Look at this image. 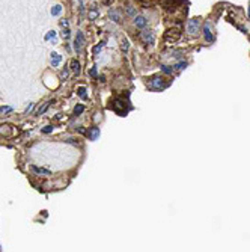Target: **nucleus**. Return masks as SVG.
<instances>
[{
  "mask_svg": "<svg viewBox=\"0 0 250 252\" xmlns=\"http://www.w3.org/2000/svg\"><path fill=\"white\" fill-rule=\"evenodd\" d=\"M62 36L65 38V39H68V38L71 36V32H70V29H65V30H62Z\"/></svg>",
  "mask_w": 250,
  "mask_h": 252,
  "instance_id": "obj_22",
  "label": "nucleus"
},
{
  "mask_svg": "<svg viewBox=\"0 0 250 252\" xmlns=\"http://www.w3.org/2000/svg\"><path fill=\"white\" fill-rule=\"evenodd\" d=\"M53 128H54L53 125H47V127H44V128H42V133H51V132H53Z\"/></svg>",
  "mask_w": 250,
  "mask_h": 252,
  "instance_id": "obj_23",
  "label": "nucleus"
},
{
  "mask_svg": "<svg viewBox=\"0 0 250 252\" xmlns=\"http://www.w3.org/2000/svg\"><path fill=\"white\" fill-rule=\"evenodd\" d=\"M50 104H51V101H47V103H45V104L42 106V107H39V109H38V112H36V115L39 116V115H42V113H45V112H47V109L50 107Z\"/></svg>",
  "mask_w": 250,
  "mask_h": 252,
  "instance_id": "obj_13",
  "label": "nucleus"
},
{
  "mask_svg": "<svg viewBox=\"0 0 250 252\" xmlns=\"http://www.w3.org/2000/svg\"><path fill=\"white\" fill-rule=\"evenodd\" d=\"M109 18L113 20L115 23H121L122 21V14H121L119 9H110L109 11Z\"/></svg>",
  "mask_w": 250,
  "mask_h": 252,
  "instance_id": "obj_6",
  "label": "nucleus"
},
{
  "mask_svg": "<svg viewBox=\"0 0 250 252\" xmlns=\"http://www.w3.org/2000/svg\"><path fill=\"white\" fill-rule=\"evenodd\" d=\"M199 27H200V20L199 18H191L188 20L187 23V32L190 35H196L199 32Z\"/></svg>",
  "mask_w": 250,
  "mask_h": 252,
  "instance_id": "obj_2",
  "label": "nucleus"
},
{
  "mask_svg": "<svg viewBox=\"0 0 250 252\" xmlns=\"http://www.w3.org/2000/svg\"><path fill=\"white\" fill-rule=\"evenodd\" d=\"M68 75H70V71H68L66 68H65V70L62 71V79H63V80H65V79H68Z\"/></svg>",
  "mask_w": 250,
  "mask_h": 252,
  "instance_id": "obj_25",
  "label": "nucleus"
},
{
  "mask_svg": "<svg viewBox=\"0 0 250 252\" xmlns=\"http://www.w3.org/2000/svg\"><path fill=\"white\" fill-rule=\"evenodd\" d=\"M185 66H187V62H185V60H183V62H179V64H176V65L173 66V68H176V70H184Z\"/></svg>",
  "mask_w": 250,
  "mask_h": 252,
  "instance_id": "obj_21",
  "label": "nucleus"
},
{
  "mask_svg": "<svg viewBox=\"0 0 250 252\" xmlns=\"http://www.w3.org/2000/svg\"><path fill=\"white\" fill-rule=\"evenodd\" d=\"M249 17H250V6H249Z\"/></svg>",
  "mask_w": 250,
  "mask_h": 252,
  "instance_id": "obj_31",
  "label": "nucleus"
},
{
  "mask_svg": "<svg viewBox=\"0 0 250 252\" xmlns=\"http://www.w3.org/2000/svg\"><path fill=\"white\" fill-rule=\"evenodd\" d=\"M96 15H98V12L96 11H92V12H90V15H89V18H95Z\"/></svg>",
  "mask_w": 250,
  "mask_h": 252,
  "instance_id": "obj_27",
  "label": "nucleus"
},
{
  "mask_svg": "<svg viewBox=\"0 0 250 252\" xmlns=\"http://www.w3.org/2000/svg\"><path fill=\"white\" fill-rule=\"evenodd\" d=\"M12 110V107H0V112L2 113H6V112H11Z\"/></svg>",
  "mask_w": 250,
  "mask_h": 252,
  "instance_id": "obj_26",
  "label": "nucleus"
},
{
  "mask_svg": "<svg viewBox=\"0 0 250 252\" xmlns=\"http://www.w3.org/2000/svg\"><path fill=\"white\" fill-rule=\"evenodd\" d=\"M167 86H169V82H166V79L160 77V75H154L148 82V88L151 91H163Z\"/></svg>",
  "mask_w": 250,
  "mask_h": 252,
  "instance_id": "obj_1",
  "label": "nucleus"
},
{
  "mask_svg": "<svg viewBox=\"0 0 250 252\" xmlns=\"http://www.w3.org/2000/svg\"><path fill=\"white\" fill-rule=\"evenodd\" d=\"M60 26H68V20H60Z\"/></svg>",
  "mask_w": 250,
  "mask_h": 252,
  "instance_id": "obj_29",
  "label": "nucleus"
},
{
  "mask_svg": "<svg viewBox=\"0 0 250 252\" xmlns=\"http://www.w3.org/2000/svg\"><path fill=\"white\" fill-rule=\"evenodd\" d=\"M87 136H89V139H90V141H96V139H98V136H100V128H98V127H92V128H89Z\"/></svg>",
  "mask_w": 250,
  "mask_h": 252,
  "instance_id": "obj_9",
  "label": "nucleus"
},
{
  "mask_svg": "<svg viewBox=\"0 0 250 252\" xmlns=\"http://www.w3.org/2000/svg\"><path fill=\"white\" fill-rule=\"evenodd\" d=\"M104 45H105V42H104V41H101L100 44H98V45H95V47L92 48V53H94V55H96V53L100 51V50H101V48L104 47Z\"/></svg>",
  "mask_w": 250,
  "mask_h": 252,
  "instance_id": "obj_18",
  "label": "nucleus"
},
{
  "mask_svg": "<svg viewBox=\"0 0 250 252\" xmlns=\"http://www.w3.org/2000/svg\"><path fill=\"white\" fill-rule=\"evenodd\" d=\"M32 109H33V104H29V106H27V109L24 110V113H29V112L32 110Z\"/></svg>",
  "mask_w": 250,
  "mask_h": 252,
  "instance_id": "obj_28",
  "label": "nucleus"
},
{
  "mask_svg": "<svg viewBox=\"0 0 250 252\" xmlns=\"http://www.w3.org/2000/svg\"><path fill=\"white\" fill-rule=\"evenodd\" d=\"M121 48H122V51H124V53H127V51H128V48H130V42H128V39H127V38H124V39L121 41Z\"/></svg>",
  "mask_w": 250,
  "mask_h": 252,
  "instance_id": "obj_14",
  "label": "nucleus"
},
{
  "mask_svg": "<svg viewBox=\"0 0 250 252\" xmlns=\"http://www.w3.org/2000/svg\"><path fill=\"white\" fill-rule=\"evenodd\" d=\"M203 36H205L207 42H213L214 41V35H213V32H211L209 23H205V26H203Z\"/></svg>",
  "mask_w": 250,
  "mask_h": 252,
  "instance_id": "obj_5",
  "label": "nucleus"
},
{
  "mask_svg": "<svg viewBox=\"0 0 250 252\" xmlns=\"http://www.w3.org/2000/svg\"><path fill=\"white\" fill-rule=\"evenodd\" d=\"M66 142H68V143H77V142H75V139H68Z\"/></svg>",
  "mask_w": 250,
  "mask_h": 252,
  "instance_id": "obj_30",
  "label": "nucleus"
},
{
  "mask_svg": "<svg viewBox=\"0 0 250 252\" xmlns=\"http://www.w3.org/2000/svg\"><path fill=\"white\" fill-rule=\"evenodd\" d=\"M77 95H79L80 98H83V100H87V95H86V88H83V86L77 88Z\"/></svg>",
  "mask_w": 250,
  "mask_h": 252,
  "instance_id": "obj_12",
  "label": "nucleus"
},
{
  "mask_svg": "<svg viewBox=\"0 0 250 252\" xmlns=\"http://www.w3.org/2000/svg\"><path fill=\"white\" fill-rule=\"evenodd\" d=\"M60 12H62V5H56L51 8V15H59Z\"/></svg>",
  "mask_w": 250,
  "mask_h": 252,
  "instance_id": "obj_16",
  "label": "nucleus"
},
{
  "mask_svg": "<svg viewBox=\"0 0 250 252\" xmlns=\"http://www.w3.org/2000/svg\"><path fill=\"white\" fill-rule=\"evenodd\" d=\"M146 23H148V20L143 17V15H136V17H134V24H136V27L143 29V27L146 26Z\"/></svg>",
  "mask_w": 250,
  "mask_h": 252,
  "instance_id": "obj_7",
  "label": "nucleus"
},
{
  "mask_svg": "<svg viewBox=\"0 0 250 252\" xmlns=\"http://www.w3.org/2000/svg\"><path fill=\"white\" fill-rule=\"evenodd\" d=\"M71 70L75 75H79L80 74V64H79V60L77 59H72L71 60Z\"/></svg>",
  "mask_w": 250,
  "mask_h": 252,
  "instance_id": "obj_11",
  "label": "nucleus"
},
{
  "mask_svg": "<svg viewBox=\"0 0 250 252\" xmlns=\"http://www.w3.org/2000/svg\"><path fill=\"white\" fill-rule=\"evenodd\" d=\"M89 75H90V77H96V66H92V68H90Z\"/></svg>",
  "mask_w": 250,
  "mask_h": 252,
  "instance_id": "obj_24",
  "label": "nucleus"
},
{
  "mask_svg": "<svg viewBox=\"0 0 250 252\" xmlns=\"http://www.w3.org/2000/svg\"><path fill=\"white\" fill-rule=\"evenodd\" d=\"M83 110H85V106H83V104H77L74 107V113H75V115H81Z\"/></svg>",
  "mask_w": 250,
  "mask_h": 252,
  "instance_id": "obj_17",
  "label": "nucleus"
},
{
  "mask_svg": "<svg viewBox=\"0 0 250 252\" xmlns=\"http://www.w3.org/2000/svg\"><path fill=\"white\" fill-rule=\"evenodd\" d=\"M125 12H127V15H130V17H136V12H137V11H136L134 6H130V5H128V6L125 8Z\"/></svg>",
  "mask_w": 250,
  "mask_h": 252,
  "instance_id": "obj_15",
  "label": "nucleus"
},
{
  "mask_svg": "<svg viewBox=\"0 0 250 252\" xmlns=\"http://www.w3.org/2000/svg\"><path fill=\"white\" fill-rule=\"evenodd\" d=\"M32 171H33L36 175H44V177H50V175H51V171L44 169V168H38L36 165H32Z\"/></svg>",
  "mask_w": 250,
  "mask_h": 252,
  "instance_id": "obj_8",
  "label": "nucleus"
},
{
  "mask_svg": "<svg viewBox=\"0 0 250 252\" xmlns=\"http://www.w3.org/2000/svg\"><path fill=\"white\" fill-rule=\"evenodd\" d=\"M161 71H163L164 74H172V73H173L172 66H169V65H161Z\"/></svg>",
  "mask_w": 250,
  "mask_h": 252,
  "instance_id": "obj_19",
  "label": "nucleus"
},
{
  "mask_svg": "<svg viewBox=\"0 0 250 252\" xmlns=\"http://www.w3.org/2000/svg\"><path fill=\"white\" fill-rule=\"evenodd\" d=\"M140 39L145 44H152L154 42V32L152 30H143V32H140Z\"/></svg>",
  "mask_w": 250,
  "mask_h": 252,
  "instance_id": "obj_4",
  "label": "nucleus"
},
{
  "mask_svg": "<svg viewBox=\"0 0 250 252\" xmlns=\"http://www.w3.org/2000/svg\"><path fill=\"white\" fill-rule=\"evenodd\" d=\"M83 45H85V35H83L80 30H77V35H75V39H74V50L75 53H80Z\"/></svg>",
  "mask_w": 250,
  "mask_h": 252,
  "instance_id": "obj_3",
  "label": "nucleus"
},
{
  "mask_svg": "<svg viewBox=\"0 0 250 252\" xmlns=\"http://www.w3.org/2000/svg\"><path fill=\"white\" fill-rule=\"evenodd\" d=\"M54 36H56V32L54 30H50V32L45 35V41H48V39H54Z\"/></svg>",
  "mask_w": 250,
  "mask_h": 252,
  "instance_id": "obj_20",
  "label": "nucleus"
},
{
  "mask_svg": "<svg viewBox=\"0 0 250 252\" xmlns=\"http://www.w3.org/2000/svg\"><path fill=\"white\" fill-rule=\"evenodd\" d=\"M60 62H62V56L59 53H51V66H59Z\"/></svg>",
  "mask_w": 250,
  "mask_h": 252,
  "instance_id": "obj_10",
  "label": "nucleus"
}]
</instances>
